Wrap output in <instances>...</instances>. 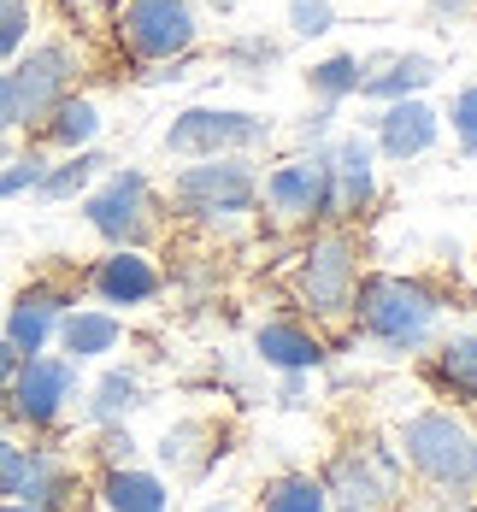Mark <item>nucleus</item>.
Here are the masks:
<instances>
[{"label":"nucleus","instance_id":"f257e3e1","mask_svg":"<svg viewBox=\"0 0 477 512\" xmlns=\"http://www.w3.org/2000/svg\"><path fill=\"white\" fill-rule=\"evenodd\" d=\"M354 312H360V330L383 348H419L430 342L436 318H442V301L413 283V277H395V271H371L354 283Z\"/></svg>","mask_w":477,"mask_h":512},{"label":"nucleus","instance_id":"f03ea898","mask_svg":"<svg viewBox=\"0 0 477 512\" xmlns=\"http://www.w3.org/2000/svg\"><path fill=\"white\" fill-rule=\"evenodd\" d=\"M401 454H407V465L419 471L424 483H436V489H472L477 483V430L466 418L442 412V407L407 418Z\"/></svg>","mask_w":477,"mask_h":512},{"label":"nucleus","instance_id":"7ed1b4c3","mask_svg":"<svg viewBox=\"0 0 477 512\" xmlns=\"http://www.w3.org/2000/svg\"><path fill=\"white\" fill-rule=\"evenodd\" d=\"M171 201L183 206L189 218H242L260 201V171L242 154H218L201 165H183L171 183Z\"/></svg>","mask_w":477,"mask_h":512},{"label":"nucleus","instance_id":"20e7f679","mask_svg":"<svg viewBox=\"0 0 477 512\" xmlns=\"http://www.w3.org/2000/svg\"><path fill=\"white\" fill-rule=\"evenodd\" d=\"M271 142V118L254 112H230V106H189L171 118L165 130V154L177 159H218V154H248Z\"/></svg>","mask_w":477,"mask_h":512},{"label":"nucleus","instance_id":"39448f33","mask_svg":"<svg viewBox=\"0 0 477 512\" xmlns=\"http://www.w3.org/2000/svg\"><path fill=\"white\" fill-rule=\"evenodd\" d=\"M354 283H360V259L348 230H324L295 265V289L313 307V318H342L354 312Z\"/></svg>","mask_w":477,"mask_h":512},{"label":"nucleus","instance_id":"423d86ee","mask_svg":"<svg viewBox=\"0 0 477 512\" xmlns=\"http://www.w3.org/2000/svg\"><path fill=\"white\" fill-rule=\"evenodd\" d=\"M118 36L136 59H183L195 48L201 24H195V6L189 0H124L118 6Z\"/></svg>","mask_w":477,"mask_h":512},{"label":"nucleus","instance_id":"0eeeda50","mask_svg":"<svg viewBox=\"0 0 477 512\" xmlns=\"http://www.w3.org/2000/svg\"><path fill=\"white\" fill-rule=\"evenodd\" d=\"M6 395H12V418H18V424L53 430V424L65 418V407L77 401V359L24 354L18 371H12V383H6Z\"/></svg>","mask_w":477,"mask_h":512},{"label":"nucleus","instance_id":"6e6552de","mask_svg":"<svg viewBox=\"0 0 477 512\" xmlns=\"http://www.w3.org/2000/svg\"><path fill=\"white\" fill-rule=\"evenodd\" d=\"M83 218L101 230L112 248H136L154 236V189L142 171H112L101 189L83 195Z\"/></svg>","mask_w":477,"mask_h":512},{"label":"nucleus","instance_id":"1a4fd4ad","mask_svg":"<svg viewBox=\"0 0 477 512\" xmlns=\"http://www.w3.org/2000/svg\"><path fill=\"white\" fill-rule=\"evenodd\" d=\"M395 483H401V465H395V448H342L330 460V477H324V495L330 507H348V512H377L395 501Z\"/></svg>","mask_w":477,"mask_h":512},{"label":"nucleus","instance_id":"9d476101","mask_svg":"<svg viewBox=\"0 0 477 512\" xmlns=\"http://www.w3.org/2000/svg\"><path fill=\"white\" fill-rule=\"evenodd\" d=\"M6 77H12V95H18V124L48 118L53 106L65 101L71 77H77V53L65 48V42H42V48L24 53L18 71H6Z\"/></svg>","mask_w":477,"mask_h":512},{"label":"nucleus","instance_id":"9b49d317","mask_svg":"<svg viewBox=\"0 0 477 512\" xmlns=\"http://www.w3.org/2000/svg\"><path fill=\"white\" fill-rule=\"evenodd\" d=\"M260 195L271 201V212H283V218H330V159L324 154L283 159V165L260 183Z\"/></svg>","mask_w":477,"mask_h":512},{"label":"nucleus","instance_id":"f8f14e48","mask_svg":"<svg viewBox=\"0 0 477 512\" xmlns=\"http://www.w3.org/2000/svg\"><path fill=\"white\" fill-rule=\"evenodd\" d=\"M71 312V295L65 289H53V283H30L12 307H6V342H12V354H42L53 342V330H59V318Z\"/></svg>","mask_w":477,"mask_h":512},{"label":"nucleus","instance_id":"ddd939ff","mask_svg":"<svg viewBox=\"0 0 477 512\" xmlns=\"http://www.w3.org/2000/svg\"><path fill=\"white\" fill-rule=\"evenodd\" d=\"M324 159H330V218L371 206V195H377V165H371L366 142L360 136H342Z\"/></svg>","mask_w":477,"mask_h":512},{"label":"nucleus","instance_id":"4468645a","mask_svg":"<svg viewBox=\"0 0 477 512\" xmlns=\"http://www.w3.org/2000/svg\"><path fill=\"white\" fill-rule=\"evenodd\" d=\"M95 295H101L106 307H142V301H154L159 295V271L154 259H142L136 248H118V254H106L95 265Z\"/></svg>","mask_w":477,"mask_h":512},{"label":"nucleus","instance_id":"2eb2a0df","mask_svg":"<svg viewBox=\"0 0 477 512\" xmlns=\"http://www.w3.org/2000/svg\"><path fill=\"white\" fill-rule=\"evenodd\" d=\"M436 130H442V118L413 95V101H395L377 118V148H383V159H419L436 148Z\"/></svg>","mask_w":477,"mask_h":512},{"label":"nucleus","instance_id":"dca6fc26","mask_svg":"<svg viewBox=\"0 0 477 512\" xmlns=\"http://www.w3.org/2000/svg\"><path fill=\"white\" fill-rule=\"evenodd\" d=\"M71 495H77L71 465L59 460V454H30L12 501H24V507H36V512H65V507H71Z\"/></svg>","mask_w":477,"mask_h":512},{"label":"nucleus","instance_id":"f3484780","mask_svg":"<svg viewBox=\"0 0 477 512\" xmlns=\"http://www.w3.org/2000/svg\"><path fill=\"white\" fill-rule=\"evenodd\" d=\"M59 348H65V359H101L118 348V336H124V324L112 318V312H95V307H71L65 318H59Z\"/></svg>","mask_w":477,"mask_h":512},{"label":"nucleus","instance_id":"a211bd4d","mask_svg":"<svg viewBox=\"0 0 477 512\" xmlns=\"http://www.w3.org/2000/svg\"><path fill=\"white\" fill-rule=\"evenodd\" d=\"M254 348H260L265 365H277V371H289V377H301V371H318V365H324L318 336H307L301 324H260V330H254Z\"/></svg>","mask_w":477,"mask_h":512},{"label":"nucleus","instance_id":"6ab92c4d","mask_svg":"<svg viewBox=\"0 0 477 512\" xmlns=\"http://www.w3.org/2000/svg\"><path fill=\"white\" fill-rule=\"evenodd\" d=\"M101 501H106V512H165L171 507V489L159 483L154 471L112 465V471L101 477Z\"/></svg>","mask_w":477,"mask_h":512},{"label":"nucleus","instance_id":"aec40b11","mask_svg":"<svg viewBox=\"0 0 477 512\" xmlns=\"http://www.w3.org/2000/svg\"><path fill=\"white\" fill-rule=\"evenodd\" d=\"M436 77H442V71H436L430 53H401V59H389V71H377V77L360 83V95H366V101L395 106V101H413L419 89H430Z\"/></svg>","mask_w":477,"mask_h":512},{"label":"nucleus","instance_id":"412c9836","mask_svg":"<svg viewBox=\"0 0 477 512\" xmlns=\"http://www.w3.org/2000/svg\"><path fill=\"white\" fill-rule=\"evenodd\" d=\"M95 136H101V112H95V101H83V95H65V101L48 112V142H53V148H71V154H83Z\"/></svg>","mask_w":477,"mask_h":512},{"label":"nucleus","instance_id":"4be33fe9","mask_svg":"<svg viewBox=\"0 0 477 512\" xmlns=\"http://www.w3.org/2000/svg\"><path fill=\"white\" fill-rule=\"evenodd\" d=\"M430 377H436L448 395H466V401H477V336H448V342L436 348Z\"/></svg>","mask_w":477,"mask_h":512},{"label":"nucleus","instance_id":"5701e85b","mask_svg":"<svg viewBox=\"0 0 477 512\" xmlns=\"http://www.w3.org/2000/svg\"><path fill=\"white\" fill-rule=\"evenodd\" d=\"M307 83H313V95L324 106H336V101H348V95H360L366 65H360L354 53H330V59H318L313 71H307Z\"/></svg>","mask_w":477,"mask_h":512},{"label":"nucleus","instance_id":"b1692460","mask_svg":"<svg viewBox=\"0 0 477 512\" xmlns=\"http://www.w3.org/2000/svg\"><path fill=\"white\" fill-rule=\"evenodd\" d=\"M142 407V383H136V371H106L101 383H95V395H89V418L95 424H118L124 412Z\"/></svg>","mask_w":477,"mask_h":512},{"label":"nucleus","instance_id":"393cba45","mask_svg":"<svg viewBox=\"0 0 477 512\" xmlns=\"http://www.w3.org/2000/svg\"><path fill=\"white\" fill-rule=\"evenodd\" d=\"M265 512H330V495H324V477H307V471H289L265 489Z\"/></svg>","mask_w":477,"mask_h":512},{"label":"nucleus","instance_id":"a878e982","mask_svg":"<svg viewBox=\"0 0 477 512\" xmlns=\"http://www.w3.org/2000/svg\"><path fill=\"white\" fill-rule=\"evenodd\" d=\"M95 177H101V159L95 154H71L65 165H48V171H42L36 195H42V201H71V195H83Z\"/></svg>","mask_w":477,"mask_h":512},{"label":"nucleus","instance_id":"bb28decb","mask_svg":"<svg viewBox=\"0 0 477 512\" xmlns=\"http://www.w3.org/2000/svg\"><path fill=\"white\" fill-rule=\"evenodd\" d=\"M42 171H48V159H42V154L6 159V165H0V201H12V195L36 189V183H42Z\"/></svg>","mask_w":477,"mask_h":512},{"label":"nucleus","instance_id":"cd10ccee","mask_svg":"<svg viewBox=\"0 0 477 512\" xmlns=\"http://www.w3.org/2000/svg\"><path fill=\"white\" fill-rule=\"evenodd\" d=\"M24 36H30V0H0V59L24 48Z\"/></svg>","mask_w":477,"mask_h":512},{"label":"nucleus","instance_id":"c85d7f7f","mask_svg":"<svg viewBox=\"0 0 477 512\" xmlns=\"http://www.w3.org/2000/svg\"><path fill=\"white\" fill-rule=\"evenodd\" d=\"M289 24H295V36H324L336 24V12H330V0H289Z\"/></svg>","mask_w":477,"mask_h":512},{"label":"nucleus","instance_id":"c756f323","mask_svg":"<svg viewBox=\"0 0 477 512\" xmlns=\"http://www.w3.org/2000/svg\"><path fill=\"white\" fill-rule=\"evenodd\" d=\"M24 460H30V448H18L12 436H0V501H6V495H18V477H24Z\"/></svg>","mask_w":477,"mask_h":512},{"label":"nucleus","instance_id":"7c9ffc66","mask_svg":"<svg viewBox=\"0 0 477 512\" xmlns=\"http://www.w3.org/2000/svg\"><path fill=\"white\" fill-rule=\"evenodd\" d=\"M448 118H454V136L477 154V83L466 89V95H454V112H448Z\"/></svg>","mask_w":477,"mask_h":512},{"label":"nucleus","instance_id":"2f4dec72","mask_svg":"<svg viewBox=\"0 0 477 512\" xmlns=\"http://www.w3.org/2000/svg\"><path fill=\"white\" fill-rule=\"evenodd\" d=\"M130 454H136L130 430H118V424H101V460H106V471H112V465H130Z\"/></svg>","mask_w":477,"mask_h":512},{"label":"nucleus","instance_id":"473e14b6","mask_svg":"<svg viewBox=\"0 0 477 512\" xmlns=\"http://www.w3.org/2000/svg\"><path fill=\"white\" fill-rule=\"evenodd\" d=\"M18 130V95H12V77L0 71V136Z\"/></svg>","mask_w":477,"mask_h":512},{"label":"nucleus","instance_id":"72a5a7b5","mask_svg":"<svg viewBox=\"0 0 477 512\" xmlns=\"http://www.w3.org/2000/svg\"><path fill=\"white\" fill-rule=\"evenodd\" d=\"M12 371H18V354H12V342H6V336H0V389H6V383H12Z\"/></svg>","mask_w":477,"mask_h":512},{"label":"nucleus","instance_id":"f704fd0d","mask_svg":"<svg viewBox=\"0 0 477 512\" xmlns=\"http://www.w3.org/2000/svg\"><path fill=\"white\" fill-rule=\"evenodd\" d=\"M460 512H477V501H472V507H460Z\"/></svg>","mask_w":477,"mask_h":512},{"label":"nucleus","instance_id":"c9c22d12","mask_svg":"<svg viewBox=\"0 0 477 512\" xmlns=\"http://www.w3.org/2000/svg\"><path fill=\"white\" fill-rule=\"evenodd\" d=\"M0 165H6V148H0Z\"/></svg>","mask_w":477,"mask_h":512}]
</instances>
